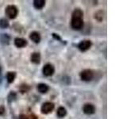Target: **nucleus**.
<instances>
[{"label": "nucleus", "instance_id": "f257e3e1", "mask_svg": "<svg viewBox=\"0 0 127 119\" xmlns=\"http://www.w3.org/2000/svg\"><path fill=\"white\" fill-rule=\"evenodd\" d=\"M71 26L75 30H81L83 26V12L82 10L75 9L71 14Z\"/></svg>", "mask_w": 127, "mask_h": 119}, {"label": "nucleus", "instance_id": "f03ea898", "mask_svg": "<svg viewBox=\"0 0 127 119\" xmlns=\"http://www.w3.org/2000/svg\"><path fill=\"white\" fill-rule=\"evenodd\" d=\"M5 14L10 19H14L18 16V10L14 5H9L6 7Z\"/></svg>", "mask_w": 127, "mask_h": 119}, {"label": "nucleus", "instance_id": "7ed1b4c3", "mask_svg": "<svg viewBox=\"0 0 127 119\" xmlns=\"http://www.w3.org/2000/svg\"><path fill=\"white\" fill-rule=\"evenodd\" d=\"M79 76L83 81L89 82L94 77V72L91 69H84L79 73Z\"/></svg>", "mask_w": 127, "mask_h": 119}, {"label": "nucleus", "instance_id": "20e7f679", "mask_svg": "<svg viewBox=\"0 0 127 119\" xmlns=\"http://www.w3.org/2000/svg\"><path fill=\"white\" fill-rule=\"evenodd\" d=\"M55 72V67L52 63H46L42 68V73L45 76H52Z\"/></svg>", "mask_w": 127, "mask_h": 119}, {"label": "nucleus", "instance_id": "39448f33", "mask_svg": "<svg viewBox=\"0 0 127 119\" xmlns=\"http://www.w3.org/2000/svg\"><path fill=\"white\" fill-rule=\"evenodd\" d=\"M55 108V105L54 103L51 102H46L45 103H43L41 107V113L44 114H49L53 111Z\"/></svg>", "mask_w": 127, "mask_h": 119}, {"label": "nucleus", "instance_id": "423d86ee", "mask_svg": "<svg viewBox=\"0 0 127 119\" xmlns=\"http://www.w3.org/2000/svg\"><path fill=\"white\" fill-rule=\"evenodd\" d=\"M92 45V43L89 40H83L78 44V49L81 52H86Z\"/></svg>", "mask_w": 127, "mask_h": 119}, {"label": "nucleus", "instance_id": "0eeeda50", "mask_svg": "<svg viewBox=\"0 0 127 119\" xmlns=\"http://www.w3.org/2000/svg\"><path fill=\"white\" fill-rule=\"evenodd\" d=\"M83 111L85 114L91 115L95 113V106L91 103H86L83 107Z\"/></svg>", "mask_w": 127, "mask_h": 119}, {"label": "nucleus", "instance_id": "6e6552de", "mask_svg": "<svg viewBox=\"0 0 127 119\" xmlns=\"http://www.w3.org/2000/svg\"><path fill=\"white\" fill-rule=\"evenodd\" d=\"M14 45L17 47V48H24L27 45V41L26 39L22 38V37H16L14 39Z\"/></svg>", "mask_w": 127, "mask_h": 119}, {"label": "nucleus", "instance_id": "1a4fd4ad", "mask_svg": "<svg viewBox=\"0 0 127 119\" xmlns=\"http://www.w3.org/2000/svg\"><path fill=\"white\" fill-rule=\"evenodd\" d=\"M30 40L32 41H33L36 44H38L41 40V34H40L37 31H33V32H32V33H30Z\"/></svg>", "mask_w": 127, "mask_h": 119}, {"label": "nucleus", "instance_id": "9d476101", "mask_svg": "<svg viewBox=\"0 0 127 119\" xmlns=\"http://www.w3.org/2000/svg\"><path fill=\"white\" fill-rule=\"evenodd\" d=\"M30 61L34 64H39L41 63V54L39 53H33L30 56Z\"/></svg>", "mask_w": 127, "mask_h": 119}, {"label": "nucleus", "instance_id": "9b49d317", "mask_svg": "<svg viewBox=\"0 0 127 119\" xmlns=\"http://www.w3.org/2000/svg\"><path fill=\"white\" fill-rule=\"evenodd\" d=\"M37 88L38 90V91L40 93H41V94H45L47 93L48 91H49V87L48 86L46 83H39V84L37 85Z\"/></svg>", "mask_w": 127, "mask_h": 119}, {"label": "nucleus", "instance_id": "f8f14e48", "mask_svg": "<svg viewBox=\"0 0 127 119\" xmlns=\"http://www.w3.org/2000/svg\"><path fill=\"white\" fill-rule=\"evenodd\" d=\"M45 0H34L33 1V6L35 9L37 10H41L45 6Z\"/></svg>", "mask_w": 127, "mask_h": 119}, {"label": "nucleus", "instance_id": "ddd939ff", "mask_svg": "<svg viewBox=\"0 0 127 119\" xmlns=\"http://www.w3.org/2000/svg\"><path fill=\"white\" fill-rule=\"evenodd\" d=\"M6 77L7 82L9 83H12L16 78V72H14V71H9V72H7Z\"/></svg>", "mask_w": 127, "mask_h": 119}, {"label": "nucleus", "instance_id": "4468645a", "mask_svg": "<svg viewBox=\"0 0 127 119\" xmlns=\"http://www.w3.org/2000/svg\"><path fill=\"white\" fill-rule=\"evenodd\" d=\"M57 116L59 118H61L65 117L67 115V110L64 106H60L59 108L57 109Z\"/></svg>", "mask_w": 127, "mask_h": 119}, {"label": "nucleus", "instance_id": "2eb2a0df", "mask_svg": "<svg viewBox=\"0 0 127 119\" xmlns=\"http://www.w3.org/2000/svg\"><path fill=\"white\" fill-rule=\"evenodd\" d=\"M16 98H17V94H16L15 91H10L8 94L7 96V101L9 103H11L13 102L14 101L16 100Z\"/></svg>", "mask_w": 127, "mask_h": 119}, {"label": "nucleus", "instance_id": "dca6fc26", "mask_svg": "<svg viewBox=\"0 0 127 119\" xmlns=\"http://www.w3.org/2000/svg\"><path fill=\"white\" fill-rule=\"evenodd\" d=\"M9 26H10V23L5 18L0 19V28H1V29H6V28L9 27Z\"/></svg>", "mask_w": 127, "mask_h": 119}, {"label": "nucleus", "instance_id": "f3484780", "mask_svg": "<svg viewBox=\"0 0 127 119\" xmlns=\"http://www.w3.org/2000/svg\"><path fill=\"white\" fill-rule=\"evenodd\" d=\"M1 42L2 44H5V45H8L10 42V36L8 34H2L1 36Z\"/></svg>", "mask_w": 127, "mask_h": 119}, {"label": "nucleus", "instance_id": "a211bd4d", "mask_svg": "<svg viewBox=\"0 0 127 119\" xmlns=\"http://www.w3.org/2000/svg\"><path fill=\"white\" fill-rule=\"evenodd\" d=\"M20 91H21L22 93H26L28 90H30V87L26 85V84H22L21 87H20Z\"/></svg>", "mask_w": 127, "mask_h": 119}, {"label": "nucleus", "instance_id": "6ab92c4d", "mask_svg": "<svg viewBox=\"0 0 127 119\" xmlns=\"http://www.w3.org/2000/svg\"><path fill=\"white\" fill-rule=\"evenodd\" d=\"M98 17H99L100 18H99V20H100V22L102 20V10H99L98 11L96 14H95V18H98Z\"/></svg>", "mask_w": 127, "mask_h": 119}, {"label": "nucleus", "instance_id": "aec40b11", "mask_svg": "<svg viewBox=\"0 0 127 119\" xmlns=\"http://www.w3.org/2000/svg\"><path fill=\"white\" fill-rule=\"evenodd\" d=\"M5 107L3 106H0V115H3L5 114Z\"/></svg>", "mask_w": 127, "mask_h": 119}, {"label": "nucleus", "instance_id": "412c9836", "mask_svg": "<svg viewBox=\"0 0 127 119\" xmlns=\"http://www.w3.org/2000/svg\"><path fill=\"white\" fill-rule=\"evenodd\" d=\"M18 119H29V117L26 116V115H25V114H21L18 117Z\"/></svg>", "mask_w": 127, "mask_h": 119}, {"label": "nucleus", "instance_id": "4be33fe9", "mask_svg": "<svg viewBox=\"0 0 127 119\" xmlns=\"http://www.w3.org/2000/svg\"><path fill=\"white\" fill-rule=\"evenodd\" d=\"M53 37L55 39L59 40V41H61V38L59 37V35H58V34H55V33H53Z\"/></svg>", "mask_w": 127, "mask_h": 119}, {"label": "nucleus", "instance_id": "5701e85b", "mask_svg": "<svg viewBox=\"0 0 127 119\" xmlns=\"http://www.w3.org/2000/svg\"><path fill=\"white\" fill-rule=\"evenodd\" d=\"M29 119H37V117H36V116H35V115H33V114H32V115H31V116H30V117L29 118Z\"/></svg>", "mask_w": 127, "mask_h": 119}, {"label": "nucleus", "instance_id": "b1692460", "mask_svg": "<svg viewBox=\"0 0 127 119\" xmlns=\"http://www.w3.org/2000/svg\"><path fill=\"white\" fill-rule=\"evenodd\" d=\"M2 82V78H1V76H0V83Z\"/></svg>", "mask_w": 127, "mask_h": 119}, {"label": "nucleus", "instance_id": "393cba45", "mask_svg": "<svg viewBox=\"0 0 127 119\" xmlns=\"http://www.w3.org/2000/svg\"><path fill=\"white\" fill-rule=\"evenodd\" d=\"M1 70H2L1 69V66H0V73H1Z\"/></svg>", "mask_w": 127, "mask_h": 119}]
</instances>
